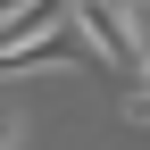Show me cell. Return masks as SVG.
Returning <instances> with one entry per match:
<instances>
[{
    "label": "cell",
    "instance_id": "1",
    "mask_svg": "<svg viewBox=\"0 0 150 150\" xmlns=\"http://www.w3.org/2000/svg\"><path fill=\"white\" fill-rule=\"evenodd\" d=\"M67 25L83 33L92 67H108V75H142V59H150V42H142V8H125V0H67Z\"/></svg>",
    "mask_w": 150,
    "mask_h": 150
},
{
    "label": "cell",
    "instance_id": "2",
    "mask_svg": "<svg viewBox=\"0 0 150 150\" xmlns=\"http://www.w3.org/2000/svg\"><path fill=\"white\" fill-rule=\"evenodd\" d=\"M25 142V117H17V108H0V150H17Z\"/></svg>",
    "mask_w": 150,
    "mask_h": 150
},
{
    "label": "cell",
    "instance_id": "3",
    "mask_svg": "<svg viewBox=\"0 0 150 150\" xmlns=\"http://www.w3.org/2000/svg\"><path fill=\"white\" fill-rule=\"evenodd\" d=\"M125 117H134L142 134H150V92H134V100H125Z\"/></svg>",
    "mask_w": 150,
    "mask_h": 150
},
{
    "label": "cell",
    "instance_id": "4",
    "mask_svg": "<svg viewBox=\"0 0 150 150\" xmlns=\"http://www.w3.org/2000/svg\"><path fill=\"white\" fill-rule=\"evenodd\" d=\"M134 92H150V59H142V75H134Z\"/></svg>",
    "mask_w": 150,
    "mask_h": 150
},
{
    "label": "cell",
    "instance_id": "5",
    "mask_svg": "<svg viewBox=\"0 0 150 150\" xmlns=\"http://www.w3.org/2000/svg\"><path fill=\"white\" fill-rule=\"evenodd\" d=\"M125 8H142V0H125Z\"/></svg>",
    "mask_w": 150,
    "mask_h": 150
}]
</instances>
